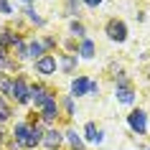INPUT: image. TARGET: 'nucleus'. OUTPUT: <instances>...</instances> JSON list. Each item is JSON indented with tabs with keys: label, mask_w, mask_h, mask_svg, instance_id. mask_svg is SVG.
Wrapping results in <instances>:
<instances>
[{
	"label": "nucleus",
	"mask_w": 150,
	"mask_h": 150,
	"mask_svg": "<svg viewBox=\"0 0 150 150\" xmlns=\"http://www.w3.org/2000/svg\"><path fill=\"white\" fill-rule=\"evenodd\" d=\"M64 69H66V71L74 69V59H71V56H66V59H64Z\"/></svg>",
	"instance_id": "dca6fc26"
},
{
	"label": "nucleus",
	"mask_w": 150,
	"mask_h": 150,
	"mask_svg": "<svg viewBox=\"0 0 150 150\" xmlns=\"http://www.w3.org/2000/svg\"><path fill=\"white\" fill-rule=\"evenodd\" d=\"M130 127H132L137 135L145 132V127H148V125H145V112H142V110H135L132 115H130Z\"/></svg>",
	"instance_id": "7ed1b4c3"
},
{
	"label": "nucleus",
	"mask_w": 150,
	"mask_h": 150,
	"mask_svg": "<svg viewBox=\"0 0 150 150\" xmlns=\"http://www.w3.org/2000/svg\"><path fill=\"white\" fill-rule=\"evenodd\" d=\"M10 94L16 97V102L25 104V102H28V94H31V92H28V87H25V81H23V79H16L13 84H10Z\"/></svg>",
	"instance_id": "f03ea898"
},
{
	"label": "nucleus",
	"mask_w": 150,
	"mask_h": 150,
	"mask_svg": "<svg viewBox=\"0 0 150 150\" xmlns=\"http://www.w3.org/2000/svg\"><path fill=\"white\" fill-rule=\"evenodd\" d=\"M25 3H28V0H25Z\"/></svg>",
	"instance_id": "393cba45"
},
{
	"label": "nucleus",
	"mask_w": 150,
	"mask_h": 150,
	"mask_svg": "<svg viewBox=\"0 0 150 150\" xmlns=\"http://www.w3.org/2000/svg\"><path fill=\"white\" fill-rule=\"evenodd\" d=\"M16 140L18 145L33 148L36 142H41V130H31L28 125H16Z\"/></svg>",
	"instance_id": "f257e3e1"
},
{
	"label": "nucleus",
	"mask_w": 150,
	"mask_h": 150,
	"mask_svg": "<svg viewBox=\"0 0 150 150\" xmlns=\"http://www.w3.org/2000/svg\"><path fill=\"white\" fill-rule=\"evenodd\" d=\"M36 66H38L41 74H54V71H56V59H54V56H43V59H38Z\"/></svg>",
	"instance_id": "39448f33"
},
{
	"label": "nucleus",
	"mask_w": 150,
	"mask_h": 150,
	"mask_svg": "<svg viewBox=\"0 0 150 150\" xmlns=\"http://www.w3.org/2000/svg\"><path fill=\"white\" fill-rule=\"evenodd\" d=\"M0 61H5V51H3V46H0Z\"/></svg>",
	"instance_id": "5701e85b"
},
{
	"label": "nucleus",
	"mask_w": 150,
	"mask_h": 150,
	"mask_svg": "<svg viewBox=\"0 0 150 150\" xmlns=\"http://www.w3.org/2000/svg\"><path fill=\"white\" fill-rule=\"evenodd\" d=\"M69 140L74 142L76 148H81V140H79V135H76V132H69Z\"/></svg>",
	"instance_id": "a211bd4d"
},
{
	"label": "nucleus",
	"mask_w": 150,
	"mask_h": 150,
	"mask_svg": "<svg viewBox=\"0 0 150 150\" xmlns=\"http://www.w3.org/2000/svg\"><path fill=\"white\" fill-rule=\"evenodd\" d=\"M117 97H120V102H125V104L132 102V92H130L127 87H120V89H117Z\"/></svg>",
	"instance_id": "9d476101"
},
{
	"label": "nucleus",
	"mask_w": 150,
	"mask_h": 150,
	"mask_svg": "<svg viewBox=\"0 0 150 150\" xmlns=\"http://www.w3.org/2000/svg\"><path fill=\"white\" fill-rule=\"evenodd\" d=\"M16 36H10L8 31H0V43H13V46H16Z\"/></svg>",
	"instance_id": "ddd939ff"
},
{
	"label": "nucleus",
	"mask_w": 150,
	"mask_h": 150,
	"mask_svg": "<svg viewBox=\"0 0 150 150\" xmlns=\"http://www.w3.org/2000/svg\"><path fill=\"white\" fill-rule=\"evenodd\" d=\"M87 92H89V94H97V84H94V81H89V89H87Z\"/></svg>",
	"instance_id": "412c9836"
},
{
	"label": "nucleus",
	"mask_w": 150,
	"mask_h": 150,
	"mask_svg": "<svg viewBox=\"0 0 150 150\" xmlns=\"http://www.w3.org/2000/svg\"><path fill=\"white\" fill-rule=\"evenodd\" d=\"M107 33H110V38H115V41H125V36H127L125 23H120V21H110V23H107Z\"/></svg>",
	"instance_id": "20e7f679"
},
{
	"label": "nucleus",
	"mask_w": 150,
	"mask_h": 150,
	"mask_svg": "<svg viewBox=\"0 0 150 150\" xmlns=\"http://www.w3.org/2000/svg\"><path fill=\"white\" fill-rule=\"evenodd\" d=\"M64 104H66V112H69V115H74V104H71V99H66Z\"/></svg>",
	"instance_id": "aec40b11"
},
{
	"label": "nucleus",
	"mask_w": 150,
	"mask_h": 150,
	"mask_svg": "<svg viewBox=\"0 0 150 150\" xmlns=\"http://www.w3.org/2000/svg\"><path fill=\"white\" fill-rule=\"evenodd\" d=\"M99 3H102V0H87V5H92V8H94V5H99Z\"/></svg>",
	"instance_id": "4be33fe9"
},
{
	"label": "nucleus",
	"mask_w": 150,
	"mask_h": 150,
	"mask_svg": "<svg viewBox=\"0 0 150 150\" xmlns=\"http://www.w3.org/2000/svg\"><path fill=\"white\" fill-rule=\"evenodd\" d=\"M87 89H89L87 79H74V84H71V92L74 94H87Z\"/></svg>",
	"instance_id": "0eeeda50"
},
{
	"label": "nucleus",
	"mask_w": 150,
	"mask_h": 150,
	"mask_svg": "<svg viewBox=\"0 0 150 150\" xmlns=\"http://www.w3.org/2000/svg\"><path fill=\"white\" fill-rule=\"evenodd\" d=\"M71 31L76 33V36H81V33H84V25L81 23H71Z\"/></svg>",
	"instance_id": "f3484780"
},
{
	"label": "nucleus",
	"mask_w": 150,
	"mask_h": 150,
	"mask_svg": "<svg viewBox=\"0 0 150 150\" xmlns=\"http://www.w3.org/2000/svg\"><path fill=\"white\" fill-rule=\"evenodd\" d=\"M84 130H87V137L92 142H102V135L97 132V127H94V122H87V127H84Z\"/></svg>",
	"instance_id": "1a4fd4ad"
},
{
	"label": "nucleus",
	"mask_w": 150,
	"mask_h": 150,
	"mask_svg": "<svg viewBox=\"0 0 150 150\" xmlns=\"http://www.w3.org/2000/svg\"><path fill=\"white\" fill-rule=\"evenodd\" d=\"M10 117V107L3 102V97H0V120H8Z\"/></svg>",
	"instance_id": "4468645a"
},
{
	"label": "nucleus",
	"mask_w": 150,
	"mask_h": 150,
	"mask_svg": "<svg viewBox=\"0 0 150 150\" xmlns=\"http://www.w3.org/2000/svg\"><path fill=\"white\" fill-rule=\"evenodd\" d=\"M0 89H3V92H10V81L5 79L3 74H0Z\"/></svg>",
	"instance_id": "2eb2a0df"
},
{
	"label": "nucleus",
	"mask_w": 150,
	"mask_h": 150,
	"mask_svg": "<svg viewBox=\"0 0 150 150\" xmlns=\"http://www.w3.org/2000/svg\"><path fill=\"white\" fill-rule=\"evenodd\" d=\"M41 112H43L41 117L46 120V122H51V120L56 117V99H54V97H51V99H48V102L43 104V107H41Z\"/></svg>",
	"instance_id": "423d86ee"
},
{
	"label": "nucleus",
	"mask_w": 150,
	"mask_h": 150,
	"mask_svg": "<svg viewBox=\"0 0 150 150\" xmlns=\"http://www.w3.org/2000/svg\"><path fill=\"white\" fill-rule=\"evenodd\" d=\"M81 56H84V59H92V56H94V43H92V41H84V43H81Z\"/></svg>",
	"instance_id": "9b49d317"
},
{
	"label": "nucleus",
	"mask_w": 150,
	"mask_h": 150,
	"mask_svg": "<svg viewBox=\"0 0 150 150\" xmlns=\"http://www.w3.org/2000/svg\"><path fill=\"white\" fill-rule=\"evenodd\" d=\"M0 10H3V13H10V5L5 3V0H0Z\"/></svg>",
	"instance_id": "6ab92c4d"
},
{
	"label": "nucleus",
	"mask_w": 150,
	"mask_h": 150,
	"mask_svg": "<svg viewBox=\"0 0 150 150\" xmlns=\"http://www.w3.org/2000/svg\"><path fill=\"white\" fill-rule=\"evenodd\" d=\"M41 51H43V46H41V43H31V46L25 48V56H33V59H38Z\"/></svg>",
	"instance_id": "f8f14e48"
},
{
	"label": "nucleus",
	"mask_w": 150,
	"mask_h": 150,
	"mask_svg": "<svg viewBox=\"0 0 150 150\" xmlns=\"http://www.w3.org/2000/svg\"><path fill=\"white\" fill-rule=\"evenodd\" d=\"M41 140L46 142L48 148H56V145H59V142H61V135L56 132V130H51V132H46V137H41Z\"/></svg>",
	"instance_id": "6e6552de"
},
{
	"label": "nucleus",
	"mask_w": 150,
	"mask_h": 150,
	"mask_svg": "<svg viewBox=\"0 0 150 150\" xmlns=\"http://www.w3.org/2000/svg\"><path fill=\"white\" fill-rule=\"evenodd\" d=\"M0 140H3V130H0Z\"/></svg>",
	"instance_id": "b1692460"
}]
</instances>
